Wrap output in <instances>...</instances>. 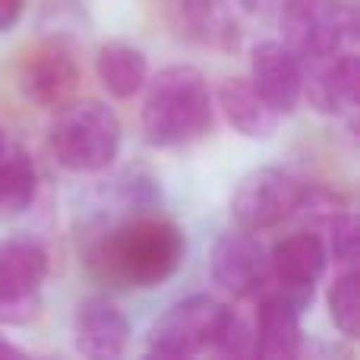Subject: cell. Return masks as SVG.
Instances as JSON below:
<instances>
[{"label":"cell","mask_w":360,"mask_h":360,"mask_svg":"<svg viewBox=\"0 0 360 360\" xmlns=\"http://www.w3.org/2000/svg\"><path fill=\"white\" fill-rule=\"evenodd\" d=\"M0 357H22V348H19V345H13L10 338L4 335V329H0Z\"/></svg>","instance_id":"25"},{"label":"cell","mask_w":360,"mask_h":360,"mask_svg":"<svg viewBox=\"0 0 360 360\" xmlns=\"http://www.w3.org/2000/svg\"><path fill=\"white\" fill-rule=\"evenodd\" d=\"M307 184L310 180L297 177L281 165H262V168L247 171L231 190V221H234V228L253 231V234L281 228L285 221L297 218Z\"/></svg>","instance_id":"7"},{"label":"cell","mask_w":360,"mask_h":360,"mask_svg":"<svg viewBox=\"0 0 360 360\" xmlns=\"http://www.w3.org/2000/svg\"><path fill=\"white\" fill-rule=\"evenodd\" d=\"M92 73L108 98L133 101L143 92L152 67H149V54L139 44L124 41V38H111V41H101L95 48Z\"/></svg>","instance_id":"17"},{"label":"cell","mask_w":360,"mask_h":360,"mask_svg":"<svg viewBox=\"0 0 360 360\" xmlns=\"http://www.w3.org/2000/svg\"><path fill=\"white\" fill-rule=\"evenodd\" d=\"M275 19L281 41L300 60L357 48L360 13L354 0H278Z\"/></svg>","instance_id":"4"},{"label":"cell","mask_w":360,"mask_h":360,"mask_svg":"<svg viewBox=\"0 0 360 360\" xmlns=\"http://www.w3.org/2000/svg\"><path fill=\"white\" fill-rule=\"evenodd\" d=\"M275 4H278V0H237V6H240L243 13H262V10H275Z\"/></svg>","instance_id":"24"},{"label":"cell","mask_w":360,"mask_h":360,"mask_svg":"<svg viewBox=\"0 0 360 360\" xmlns=\"http://www.w3.org/2000/svg\"><path fill=\"white\" fill-rule=\"evenodd\" d=\"M247 79L281 117L304 105V60L281 38H262L250 48Z\"/></svg>","instance_id":"12"},{"label":"cell","mask_w":360,"mask_h":360,"mask_svg":"<svg viewBox=\"0 0 360 360\" xmlns=\"http://www.w3.org/2000/svg\"><path fill=\"white\" fill-rule=\"evenodd\" d=\"M186 231L152 209L130 212L86 247V266L101 285L155 291L177 278L186 262Z\"/></svg>","instance_id":"1"},{"label":"cell","mask_w":360,"mask_h":360,"mask_svg":"<svg viewBox=\"0 0 360 360\" xmlns=\"http://www.w3.org/2000/svg\"><path fill=\"white\" fill-rule=\"evenodd\" d=\"M212 354H218V357H253V323H250L240 310L231 307Z\"/></svg>","instance_id":"22"},{"label":"cell","mask_w":360,"mask_h":360,"mask_svg":"<svg viewBox=\"0 0 360 360\" xmlns=\"http://www.w3.org/2000/svg\"><path fill=\"white\" fill-rule=\"evenodd\" d=\"M35 32L48 44L76 48L92 32V16H89L86 0H38Z\"/></svg>","instance_id":"19"},{"label":"cell","mask_w":360,"mask_h":360,"mask_svg":"<svg viewBox=\"0 0 360 360\" xmlns=\"http://www.w3.org/2000/svg\"><path fill=\"white\" fill-rule=\"evenodd\" d=\"M51 253L32 234L0 237V326H29L41 316Z\"/></svg>","instance_id":"6"},{"label":"cell","mask_w":360,"mask_h":360,"mask_svg":"<svg viewBox=\"0 0 360 360\" xmlns=\"http://www.w3.org/2000/svg\"><path fill=\"white\" fill-rule=\"evenodd\" d=\"M360 95L357 48L304 60V105L329 120H354Z\"/></svg>","instance_id":"11"},{"label":"cell","mask_w":360,"mask_h":360,"mask_svg":"<svg viewBox=\"0 0 360 360\" xmlns=\"http://www.w3.org/2000/svg\"><path fill=\"white\" fill-rule=\"evenodd\" d=\"M51 114L44 143L57 168L76 177H95L114 168L124 149V120L108 101L70 98Z\"/></svg>","instance_id":"3"},{"label":"cell","mask_w":360,"mask_h":360,"mask_svg":"<svg viewBox=\"0 0 360 360\" xmlns=\"http://www.w3.org/2000/svg\"><path fill=\"white\" fill-rule=\"evenodd\" d=\"M139 98V133L152 149H186L215 130V89L193 63H168L149 73Z\"/></svg>","instance_id":"2"},{"label":"cell","mask_w":360,"mask_h":360,"mask_svg":"<svg viewBox=\"0 0 360 360\" xmlns=\"http://www.w3.org/2000/svg\"><path fill=\"white\" fill-rule=\"evenodd\" d=\"M228 313L231 304L215 294H190L174 300L146 332V354L162 360L212 354Z\"/></svg>","instance_id":"5"},{"label":"cell","mask_w":360,"mask_h":360,"mask_svg":"<svg viewBox=\"0 0 360 360\" xmlns=\"http://www.w3.org/2000/svg\"><path fill=\"white\" fill-rule=\"evenodd\" d=\"M329 250L319 231L304 228L285 234L269 247V288L266 291H278L291 297L300 310H310L316 291L323 285L326 272H329Z\"/></svg>","instance_id":"8"},{"label":"cell","mask_w":360,"mask_h":360,"mask_svg":"<svg viewBox=\"0 0 360 360\" xmlns=\"http://www.w3.org/2000/svg\"><path fill=\"white\" fill-rule=\"evenodd\" d=\"M215 111L237 136L250 143H269L281 127V114L262 101L247 76H224L215 89Z\"/></svg>","instance_id":"16"},{"label":"cell","mask_w":360,"mask_h":360,"mask_svg":"<svg viewBox=\"0 0 360 360\" xmlns=\"http://www.w3.org/2000/svg\"><path fill=\"white\" fill-rule=\"evenodd\" d=\"M6 146H10V143H6V130H4V124H0V155L6 152Z\"/></svg>","instance_id":"26"},{"label":"cell","mask_w":360,"mask_h":360,"mask_svg":"<svg viewBox=\"0 0 360 360\" xmlns=\"http://www.w3.org/2000/svg\"><path fill=\"white\" fill-rule=\"evenodd\" d=\"M165 19L177 38L202 51L231 54L243 38V16L237 0H162Z\"/></svg>","instance_id":"10"},{"label":"cell","mask_w":360,"mask_h":360,"mask_svg":"<svg viewBox=\"0 0 360 360\" xmlns=\"http://www.w3.org/2000/svg\"><path fill=\"white\" fill-rule=\"evenodd\" d=\"M209 275L218 291L237 300H256L269 288V247L259 234L231 228L212 243Z\"/></svg>","instance_id":"9"},{"label":"cell","mask_w":360,"mask_h":360,"mask_svg":"<svg viewBox=\"0 0 360 360\" xmlns=\"http://www.w3.org/2000/svg\"><path fill=\"white\" fill-rule=\"evenodd\" d=\"M326 316L342 338L360 335V275L357 266H345L326 288Z\"/></svg>","instance_id":"20"},{"label":"cell","mask_w":360,"mask_h":360,"mask_svg":"<svg viewBox=\"0 0 360 360\" xmlns=\"http://www.w3.org/2000/svg\"><path fill=\"white\" fill-rule=\"evenodd\" d=\"M130 319L108 294H86L76 300L70 316V338L76 354L95 360L124 357L130 348Z\"/></svg>","instance_id":"13"},{"label":"cell","mask_w":360,"mask_h":360,"mask_svg":"<svg viewBox=\"0 0 360 360\" xmlns=\"http://www.w3.org/2000/svg\"><path fill=\"white\" fill-rule=\"evenodd\" d=\"M38 165L22 146H6L0 155V215H25L38 199Z\"/></svg>","instance_id":"18"},{"label":"cell","mask_w":360,"mask_h":360,"mask_svg":"<svg viewBox=\"0 0 360 360\" xmlns=\"http://www.w3.org/2000/svg\"><path fill=\"white\" fill-rule=\"evenodd\" d=\"M326 250H329V259H335V266H357V250H360V234H357V215L354 209L338 212L335 218L326 221Z\"/></svg>","instance_id":"21"},{"label":"cell","mask_w":360,"mask_h":360,"mask_svg":"<svg viewBox=\"0 0 360 360\" xmlns=\"http://www.w3.org/2000/svg\"><path fill=\"white\" fill-rule=\"evenodd\" d=\"M304 310L291 297L278 291H266L256 297L253 323V357L288 360L304 351Z\"/></svg>","instance_id":"15"},{"label":"cell","mask_w":360,"mask_h":360,"mask_svg":"<svg viewBox=\"0 0 360 360\" xmlns=\"http://www.w3.org/2000/svg\"><path fill=\"white\" fill-rule=\"evenodd\" d=\"M25 16V0H0V35H10Z\"/></svg>","instance_id":"23"},{"label":"cell","mask_w":360,"mask_h":360,"mask_svg":"<svg viewBox=\"0 0 360 360\" xmlns=\"http://www.w3.org/2000/svg\"><path fill=\"white\" fill-rule=\"evenodd\" d=\"M79 63L73 57V48L48 44L38 54H29L16 73V89L25 105L38 111H57L76 98L79 92Z\"/></svg>","instance_id":"14"}]
</instances>
